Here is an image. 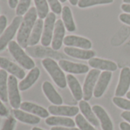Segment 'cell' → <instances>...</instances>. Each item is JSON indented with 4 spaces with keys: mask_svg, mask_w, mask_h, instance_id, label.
Listing matches in <instances>:
<instances>
[{
    "mask_svg": "<svg viewBox=\"0 0 130 130\" xmlns=\"http://www.w3.org/2000/svg\"><path fill=\"white\" fill-rule=\"evenodd\" d=\"M97 117L100 120L103 130H113V123L106 110L99 105H94L92 108Z\"/></svg>",
    "mask_w": 130,
    "mask_h": 130,
    "instance_id": "d6986e66",
    "label": "cell"
},
{
    "mask_svg": "<svg viewBox=\"0 0 130 130\" xmlns=\"http://www.w3.org/2000/svg\"><path fill=\"white\" fill-rule=\"evenodd\" d=\"M40 70L38 67H34V69H31L28 74L19 83H18V88L21 91H25L29 89L38 79L40 76Z\"/></svg>",
    "mask_w": 130,
    "mask_h": 130,
    "instance_id": "ac0fdd59",
    "label": "cell"
},
{
    "mask_svg": "<svg viewBox=\"0 0 130 130\" xmlns=\"http://www.w3.org/2000/svg\"><path fill=\"white\" fill-rule=\"evenodd\" d=\"M15 125V118L13 116H8L3 120L0 130H14Z\"/></svg>",
    "mask_w": 130,
    "mask_h": 130,
    "instance_id": "d6a6232c",
    "label": "cell"
},
{
    "mask_svg": "<svg viewBox=\"0 0 130 130\" xmlns=\"http://www.w3.org/2000/svg\"><path fill=\"white\" fill-rule=\"evenodd\" d=\"M121 130H130V125L126 122H122L120 125Z\"/></svg>",
    "mask_w": 130,
    "mask_h": 130,
    "instance_id": "7bdbcfd3",
    "label": "cell"
},
{
    "mask_svg": "<svg viewBox=\"0 0 130 130\" xmlns=\"http://www.w3.org/2000/svg\"><path fill=\"white\" fill-rule=\"evenodd\" d=\"M42 90L48 100L54 105H61L63 100L61 95L57 92L52 84L49 82H44L42 85Z\"/></svg>",
    "mask_w": 130,
    "mask_h": 130,
    "instance_id": "2e32d148",
    "label": "cell"
},
{
    "mask_svg": "<svg viewBox=\"0 0 130 130\" xmlns=\"http://www.w3.org/2000/svg\"><path fill=\"white\" fill-rule=\"evenodd\" d=\"M62 20L66 29L68 31L73 32L76 30V26L73 18L71 10L67 5L64 6L62 8Z\"/></svg>",
    "mask_w": 130,
    "mask_h": 130,
    "instance_id": "4316f807",
    "label": "cell"
},
{
    "mask_svg": "<svg viewBox=\"0 0 130 130\" xmlns=\"http://www.w3.org/2000/svg\"><path fill=\"white\" fill-rule=\"evenodd\" d=\"M56 23V15L54 12H50L44 22V28L41 42L42 46L48 47L52 42L54 26Z\"/></svg>",
    "mask_w": 130,
    "mask_h": 130,
    "instance_id": "8992f818",
    "label": "cell"
},
{
    "mask_svg": "<svg viewBox=\"0 0 130 130\" xmlns=\"http://www.w3.org/2000/svg\"><path fill=\"white\" fill-rule=\"evenodd\" d=\"M17 78L14 75H9L8 78V96L10 105L13 109L20 108L21 101L19 93Z\"/></svg>",
    "mask_w": 130,
    "mask_h": 130,
    "instance_id": "5b68a950",
    "label": "cell"
},
{
    "mask_svg": "<svg viewBox=\"0 0 130 130\" xmlns=\"http://www.w3.org/2000/svg\"><path fill=\"white\" fill-rule=\"evenodd\" d=\"M123 2L126 4H130V0H123Z\"/></svg>",
    "mask_w": 130,
    "mask_h": 130,
    "instance_id": "7dc6e473",
    "label": "cell"
},
{
    "mask_svg": "<svg viewBox=\"0 0 130 130\" xmlns=\"http://www.w3.org/2000/svg\"><path fill=\"white\" fill-rule=\"evenodd\" d=\"M121 8L123 11H125L127 14H130V4H123L121 5Z\"/></svg>",
    "mask_w": 130,
    "mask_h": 130,
    "instance_id": "b9f144b4",
    "label": "cell"
},
{
    "mask_svg": "<svg viewBox=\"0 0 130 130\" xmlns=\"http://www.w3.org/2000/svg\"><path fill=\"white\" fill-rule=\"evenodd\" d=\"M38 13L35 7H31L24 15L19 29L17 33V43L24 49L28 46V40L33 27L35 24Z\"/></svg>",
    "mask_w": 130,
    "mask_h": 130,
    "instance_id": "6da1fadb",
    "label": "cell"
},
{
    "mask_svg": "<svg viewBox=\"0 0 130 130\" xmlns=\"http://www.w3.org/2000/svg\"><path fill=\"white\" fill-rule=\"evenodd\" d=\"M48 112L54 116H61L70 117L77 116L79 113V108L77 107L51 105L48 107Z\"/></svg>",
    "mask_w": 130,
    "mask_h": 130,
    "instance_id": "9a60e30c",
    "label": "cell"
},
{
    "mask_svg": "<svg viewBox=\"0 0 130 130\" xmlns=\"http://www.w3.org/2000/svg\"><path fill=\"white\" fill-rule=\"evenodd\" d=\"M38 16L40 19L46 18L49 14V7L47 0H34Z\"/></svg>",
    "mask_w": 130,
    "mask_h": 130,
    "instance_id": "f1b7e54d",
    "label": "cell"
},
{
    "mask_svg": "<svg viewBox=\"0 0 130 130\" xmlns=\"http://www.w3.org/2000/svg\"><path fill=\"white\" fill-rule=\"evenodd\" d=\"M0 68L11 75H14L18 79L22 80L25 76V72L22 68L5 57H0Z\"/></svg>",
    "mask_w": 130,
    "mask_h": 130,
    "instance_id": "9c48e42d",
    "label": "cell"
},
{
    "mask_svg": "<svg viewBox=\"0 0 130 130\" xmlns=\"http://www.w3.org/2000/svg\"><path fill=\"white\" fill-rule=\"evenodd\" d=\"M79 107H80V110L82 114L84 116L85 119L90 123H91L94 126H99V121H98L95 113H93L92 108L90 107V104L87 103V101H86L84 100L80 101L79 102Z\"/></svg>",
    "mask_w": 130,
    "mask_h": 130,
    "instance_id": "603a6c76",
    "label": "cell"
},
{
    "mask_svg": "<svg viewBox=\"0 0 130 130\" xmlns=\"http://www.w3.org/2000/svg\"><path fill=\"white\" fill-rule=\"evenodd\" d=\"M12 116L18 120V121L26 123V124H30V125H36L38 124L41 121V119L39 117L28 113V112H25L21 110L18 109H14L11 111Z\"/></svg>",
    "mask_w": 130,
    "mask_h": 130,
    "instance_id": "44dd1931",
    "label": "cell"
},
{
    "mask_svg": "<svg viewBox=\"0 0 130 130\" xmlns=\"http://www.w3.org/2000/svg\"><path fill=\"white\" fill-rule=\"evenodd\" d=\"M119 18H120V20L123 23L130 25V14L123 13V14H120Z\"/></svg>",
    "mask_w": 130,
    "mask_h": 130,
    "instance_id": "74e56055",
    "label": "cell"
},
{
    "mask_svg": "<svg viewBox=\"0 0 130 130\" xmlns=\"http://www.w3.org/2000/svg\"><path fill=\"white\" fill-rule=\"evenodd\" d=\"M8 78L7 72L4 69H0V99L5 103L8 101Z\"/></svg>",
    "mask_w": 130,
    "mask_h": 130,
    "instance_id": "83f0119b",
    "label": "cell"
},
{
    "mask_svg": "<svg viewBox=\"0 0 130 130\" xmlns=\"http://www.w3.org/2000/svg\"><path fill=\"white\" fill-rule=\"evenodd\" d=\"M8 48L10 54L21 67L28 70H31L35 67V63L33 59L16 41L11 40L8 43Z\"/></svg>",
    "mask_w": 130,
    "mask_h": 130,
    "instance_id": "3957f363",
    "label": "cell"
},
{
    "mask_svg": "<svg viewBox=\"0 0 130 130\" xmlns=\"http://www.w3.org/2000/svg\"><path fill=\"white\" fill-rule=\"evenodd\" d=\"M7 26V18L5 15H0V36L4 33Z\"/></svg>",
    "mask_w": 130,
    "mask_h": 130,
    "instance_id": "d590c367",
    "label": "cell"
},
{
    "mask_svg": "<svg viewBox=\"0 0 130 130\" xmlns=\"http://www.w3.org/2000/svg\"><path fill=\"white\" fill-rule=\"evenodd\" d=\"M113 0H79L78 6L81 8L94 6L97 5H105L113 3Z\"/></svg>",
    "mask_w": 130,
    "mask_h": 130,
    "instance_id": "f546056e",
    "label": "cell"
},
{
    "mask_svg": "<svg viewBox=\"0 0 130 130\" xmlns=\"http://www.w3.org/2000/svg\"><path fill=\"white\" fill-rule=\"evenodd\" d=\"M64 51L67 56L80 59H90L92 58H94V56H96L95 52L91 50H84L66 46L64 49Z\"/></svg>",
    "mask_w": 130,
    "mask_h": 130,
    "instance_id": "e0dca14e",
    "label": "cell"
},
{
    "mask_svg": "<svg viewBox=\"0 0 130 130\" xmlns=\"http://www.w3.org/2000/svg\"><path fill=\"white\" fill-rule=\"evenodd\" d=\"M45 123L48 126H65L74 128L76 123L70 118L66 117H50L45 120Z\"/></svg>",
    "mask_w": 130,
    "mask_h": 130,
    "instance_id": "d4e9b609",
    "label": "cell"
},
{
    "mask_svg": "<svg viewBox=\"0 0 130 130\" xmlns=\"http://www.w3.org/2000/svg\"><path fill=\"white\" fill-rule=\"evenodd\" d=\"M65 34V26L62 21V20L58 19L56 21L53 38L51 42V46L54 50H58L62 46V43H64Z\"/></svg>",
    "mask_w": 130,
    "mask_h": 130,
    "instance_id": "30bf717a",
    "label": "cell"
},
{
    "mask_svg": "<svg viewBox=\"0 0 130 130\" xmlns=\"http://www.w3.org/2000/svg\"><path fill=\"white\" fill-rule=\"evenodd\" d=\"M75 123L79 127L80 130H97L93 127L85 117L81 114H77L75 117Z\"/></svg>",
    "mask_w": 130,
    "mask_h": 130,
    "instance_id": "4dcf8cb0",
    "label": "cell"
},
{
    "mask_svg": "<svg viewBox=\"0 0 130 130\" xmlns=\"http://www.w3.org/2000/svg\"><path fill=\"white\" fill-rule=\"evenodd\" d=\"M121 117L130 123V111H124L121 113Z\"/></svg>",
    "mask_w": 130,
    "mask_h": 130,
    "instance_id": "60d3db41",
    "label": "cell"
},
{
    "mask_svg": "<svg viewBox=\"0 0 130 130\" xmlns=\"http://www.w3.org/2000/svg\"><path fill=\"white\" fill-rule=\"evenodd\" d=\"M31 2V0H19L15 11L17 16L25 15L30 8Z\"/></svg>",
    "mask_w": 130,
    "mask_h": 130,
    "instance_id": "1f68e13d",
    "label": "cell"
},
{
    "mask_svg": "<svg viewBox=\"0 0 130 130\" xmlns=\"http://www.w3.org/2000/svg\"><path fill=\"white\" fill-rule=\"evenodd\" d=\"M18 1L19 0H8V6L11 8H17L18 4Z\"/></svg>",
    "mask_w": 130,
    "mask_h": 130,
    "instance_id": "f35d334b",
    "label": "cell"
},
{
    "mask_svg": "<svg viewBox=\"0 0 130 130\" xmlns=\"http://www.w3.org/2000/svg\"><path fill=\"white\" fill-rule=\"evenodd\" d=\"M112 72L109 71H104L101 72L93 90V96L95 98H98L103 96L112 78Z\"/></svg>",
    "mask_w": 130,
    "mask_h": 130,
    "instance_id": "7c38bea8",
    "label": "cell"
},
{
    "mask_svg": "<svg viewBox=\"0 0 130 130\" xmlns=\"http://www.w3.org/2000/svg\"><path fill=\"white\" fill-rule=\"evenodd\" d=\"M69 2H70V3L72 5H76L78 4L79 0H69Z\"/></svg>",
    "mask_w": 130,
    "mask_h": 130,
    "instance_id": "ee69618b",
    "label": "cell"
},
{
    "mask_svg": "<svg viewBox=\"0 0 130 130\" xmlns=\"http://www.w3.org/2000/svg\"><path fill=\"white\" fill-rule=\"evenodd\" d=\"M31 130H44V129H41V128H38V127H34V128H32V129Z\"/></svg>",
    "mask_w": 130,
    "mask_h": 130,
    "instance_id": "f6af8a7d",
    "label": "cell"
},
{
    "mask_svg": "<svg viewBox=\"0 0 130 130\" xmlns=\"http://www.w3.org/2000/svg\"><path fill=\"white\" fill-rule=\"evenodd\" d=\"M26 53L34 58H51V57H57L56 55L58 54L54 51V50L48 48L44 46H28L25 49Z\"/></svg>",
    "mask_w": 130,
    "mask_h": 130,
    "instance_id": "5bb4252c",
    "label": "cell"
},
{
    "mask_svg": "<svg viewBox=\"0 0 130 130\" xmlns=\"http://www.w3.org/2000/svg\"><path fill=\"white\" fill-rule=\"evenodd\" d=\"M88 63L91 67L98 70L113 72L117 69V65L114 62L110 60L99 58H92L89 60Z\"/></svg>",
    "mask_w": 130,
    "mask_h": 130,
    "instance_id": "7402d4cb",
    "label": "cell"
},
{
    "mask_svg": "<svg viewBox=\"0 0 130 130\" xmlns=\"http://www.w3.org/2000/svg\"><path fill=\"white\" fill-rule=\"evenodd\" d=\"M0 117H8V110L6 107L2 103V101L0 99Z\"/></svg>",
    "mask_w": 130,
    "mask_h": 130,
    "instance_id": "8d00e7d4",
    "label": "cell"
},
{
    "mask_svg": "<svg viewBox=\"0 0 130 130\" xmlns=\"http://www.w3.org/2000/svg\"><path fill=\"white\" fill-rule=\"evenodd\" d=\"M130 86V69L129 67H124L120 72V81L116 90V97H123L128 93Z\"/></svg>",
    "mask_w": 130,
    "mask_h": 130,
    "instance_id": "ba28073f",
    "label": "cell"
},
{
    "mask_svg": "<svg viewBox=\"0 0 130 130\" xmlns=\"http://www.w3.org/2000/svg\"><path fill=\"white\" fill-rule=\"evenodd\" d=\"M64 44L67 46H75L84 50H90L92 47V43L90 40L75 35H68L64 39Z\"/></svg>",
    "mask_w": 130,
    "mask_h": 130,
    "instance_id": "4fadbf2b",
    "label": "cell"
},
{
    "mask_svg": "<svg viewBox=\"0 0 130 130\" xmlns=\"http://www.w3.org/2000/svg\"><path fill=\"white\" fill-rule=\"evenodd\" d=\"M43 28H44V21L42 19L38 18L35 22V24L33 27V30L31 31V34L28 40L29 46H34L36 44H38V43L41 39Z\"/></svg>",
    "mask_w": 130,
    "mask_h": 130,
    "instance_id": "484cf974",
    "label": "cell"
},
{
    "mask_svg": "<svg viewBox=\"0 0 130 130\" xmlns=\"http://www.w3.org/2000/svg\"><path fill=\"white\" fill-rule=\"evenodd\" d=\"M50 5L51 11L56 14H61L62 13V6L58 0H47Z\"/></svg>",
    "mask_w": 130,
    "mask_h": 130,
    "instance_id": "e575fe53",
    "label": "cell"
},
{
    "mask_svg": "<svg viewBox=\"0 0 130 130\" xmlns=\"http://www.w3.org/2000/svg\"><path fill=\"white\" fill-rule=\"evenodd\" d=\"M101 72L98 69H92L87 74L84 87H83V93H84V99L86 101H88L91 99L93 96V91L96 86V83L99 79Z\"/></svg>",
    "mask_w": 130,
    "mask_h": 130,
    "instance_id": "52a82bcc",
    "label": "cell"
},
{
    "mask_svg": "<svg viewBox=\"0 0 130 130\" xmlns=\"http://www.w3.org/2000/svg\"><path fill=\"white\" fill-rule=\"evenodd\" d=\"M51 130H80V129H77V128H70V127H62V126H54V127H52Z\"/></svg>",
    "mask_w": 130,
    "mask_h": 130,
    "instance_id": "ab89813d",
    "label": "cell"
},
{
    "mask_svg": "<svg viewBox=\"0 0 130 130\" xmlns=\"http://www.w3.org/2000/svg\"><path fill=\"white\" fill-rule=\"evenodd\" d=\"M41 64L45 70L51 75L54 83L61 88H66L67 82V78L63 72L60 66L51 58H44L41 61Z\"/></svg>",
    "mask_w": 130,
    "mask_h": 130,
    "instance_id": "7a4b0ae2",
    "label": "cell"
},
{
    "mask_svg": "<svg viewBox=\"0 0 130 130\" xmlns=\"http://www.w3.org/2000/svg\"><path fill=\"white\" fill-rule=\"evenodd\" d=\"M58 65L66 72L72 74H84L89 72V67L80 63H75L66 59H60Z\"/></svg>",
    "mask_w": 130,
    "mask_h": 130,
    "instance_id": "8fae6325",
    "label": "cell"
},
{
    "mask_svg": "<svg viewBox=\"0 0 130 130\" xmlns=\"http://www.w3.org/2000/svg\"><path fill=\"white\" fill-rule=\"evenodd\" d=\"M20 108L21 110L32 113L41 118H48L49 116V112L45 108L31 102H28V101L22 102L21 104Z\"/></svg>",
    "mask_w": 130,
    "mask_h": 130,
    "instance_id": "ffe728a7",
    "label": "cell"
},
{
    "mask_svg": "<svg viewBox=\"0 0 130 130\" xmlns=\"http://www.w3.org/2000/svg\"><path fill=\"white\" fill-rule=\"evenodd\" d=\"M113 103L118 107L126 110V111H130V101L124 99L120 97H115L113 99Z\"/></svg>",
    "mask_w": 130,
    "mask_h": 130,
    "instance_id": "836d02e7",
    "label": "cell"
},
{
    "mask_svg": "<svg viewBox=\"0 0 130 130\" xmlns=\"http://www.w3.org/2000/svg\"><path fill=\"white\" fill-rule=\"evenodd\" d=\"M126 97H127V98H128V99H129L130 100V91H129V92L126 94Z\"/></svg>",
    "mask_w": 130,
    "mask_h": 130,
    "instance_id": "bcb514c9",
    "label": "cell"
},
{
    "mask_svg": "<svg viewBox=\"0 0 130 130\" xmlns=\"http://www.w3.org/2000/svg\"><path fill=\"white\" fill-rule=\"evenodd\" d=\"M66 78H67V85L72 92L73 96L77 101H80L81 99L84 98V93L78 80L73 75L70 74H68L66 76Z\"/></svg>",
    "mask_w": 130,
    "mask_h": 130,
    "instance_id": "cb8c5ba5",
    "label": "cell"
},
{
    "mask_svg": "<svg viewBox=\"0 0 130 130\" xmlns=\"http://www.w3.org/2000/svg\"><path fill=\"white\" fill-rule=\"evenodd\" d=\"M59 1H60L61 2H62V3H63V2H66L67 0H59Z\"/></svg>",
    "mask_w": 130,
    "mask_h": 130,
    "instance_id": "c3c4849f",
    "label": "cell"
},
{
    "mask_svg": "<svg viewBox=\"0 0 130 130\" xmlns=\"http://www.w3.org/2000/svg\"><path fill=\"white\" fill-rule=\"evenodd\" d=\"M22 20V16H15L13 18L11 24L7 27L4 33L0 36V52L4 50V49L12 40L16 33H18Z\"/></svg>",
    "mask_w": 130,
    "mask_h": 130,
    "instance_id": "277c9868",
    "label": "cell"
}]
</instances>
